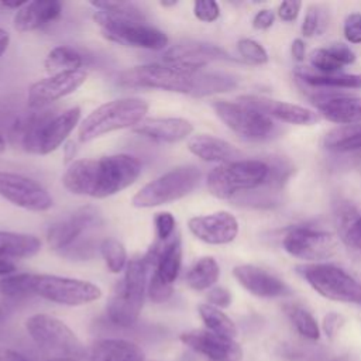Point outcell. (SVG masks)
Returning a JSON list of instances; mask_svg holds the SVG:
<instances>
[{
  "mask_svg": "<svg viewBox=\"0 0 361 361\" xmlns=\"http://www.w3.org/2000/svg\"><path fill=\"white\" fill-rule=\"evenodd\" d=\"M27 1H3L1 4L4 7H8V8H16V10H20Z\"/></svg>",
  "mask_w": 361,
  "mask_h": 361,
  "instance_id": "obj_57",
  "label": "cell"
},
{
  "mask_svg": "<svg viewBox=\"0 0 361 361\" xmlns=\"http://www.w3.org/2000/svg\"><path fill=\"white\" fill-rule=\"evenodd\" d=\"M209 305L214 307H227L231 303V293L223 286H214L207 292Z\"/></svg>",
  "mask_w": 361,
  "mask_h": 361,
  "instance_id": "obj_47",
  "label": "cell"
},
{
  "mask_svg": "<svg viewBox=\"0 0 361 361\" xmlns=\"http://www.w3.org/2000/svg\"><path fill=\"white\" fill-rule=\"evenodd\" d=\"M197 310L207 330L228 338H234L237 336V327L234 322L219 307H214L209 303H203L199 305Z\"/></svg>",
  "mask_w": 361,
  "mask_h": 361,
  "instance_id": "obj_36",
  "label": "cell"
},
{
  "mask_svg": "<svg viewBox=\"0 0 361 361\" xmlns=\"http://www.w3.org/2000/svg\"><path fill=\"white\" fill-rule=\"evenodd\" d=\"M283 248L292 257L319 262L333 257L338 250L334 234L310 227H295L283 237Z\"/></svg>",
  "mask_w": 361,
  "mask_h": 361,
  "instance_id": "obj_12",
  "label": "cell"
},
{
  "mask_svg": "<svg viewBox=\"0 0 361 361\" xmlns=\"http://www.w3.org/2000/svg\"><path fill=\"white\" fill-rule=\"evenodd\" d=\"M87 73L83 69H79L55 73L41 80H37L28 89L27 106L31 110L45 109L51 103L79 89L85 83Z\"/></svg>",
  "mask_w": 361,
  "mask_h": 361,
  "instance_id": "obj_14",
  "label": "cell"
},
{
  "mask_svg": "<svg viewBox=\"0 0 361 361\" xmlns=\"http://www.w3.org/2000/svg\"><path fill=\"white\" fill-rule=\"evenodd\" d=\"M18 99L13 96L0 97V154L6 149L7 142L11 140L14 128L21 117Z\"/></svg>",
  "mask_w": 361,
  "mask_h": 361,
  "instance_id": "obj_35",
  "label": "cell"
},
{
  "mask_svg": "<svg viewBox=\"0 0 361 361\" xmlns=\"http://www.w3.org/2000/svg\"><path fill=\"white\" fill-rule=\"evenodd\" d=\"M188 227L197 240L213 245L228 244L238 234V221L228 212L190 217Z\"/></svg>",
  "mask_w": 361,
  "mask_h": 361,
  "instance_id": "obj_17",
  "label": "cell"
},
{
  "mask_svg": "<svg viewBox=\"0 0 361 361\" xmlns=\"http://www.w3.org/2000/svg\"><path fill=\"white\" fill-rule=\"evenodd\" d=\"M148 109V103L140 97L110 100L94 109L82 120L78 138L80 142H90L111 131L134 128L145 118Z\"/></svg>",
  "mask_w": 361,
  "mask_h": 361,
  "instance_id": "obj_2",
  "label": "cell"
},
{
  "mask_svg": "<svg viewBox=\"0 0 361 361\" xmlns=\"http://www.w3.org/2000/svg\"><path fill=\"white\" fill-rule=\"evenodd\" d=\"M274 20H275V14L272 10H268V8H262L259 10L254 18H252V25L254 28L257 30H267L269 28L272 24H274Z\"/></svg>",
  "mask_w": 361,
  "mask_h": 361,
  "instance_id": "obj_50",
  "label": "cell"
},
{
  "mask_svg": "<svg viewBox=\"0 0 361 361\" xmlns=\"http://www.w3.org/2000/svg\"><path fill=\"white\" fill-rule=\"evenodd\" d=\"M93 18L99 24L103 37L120 45L159 51L169 42L164 31L147 24V21L109 16L100 11H94Z\"/></svg>",
  "mask_w": 361,
  "mask_h": 361,
  "instance_id": "obj_9",
  "label": "cell"
},
{
  "mask_svg": "<svg viewBox=\"0 0 361 361\" xmlns=\"http://www.w3.org/2000/svg\"><path fill=\"white\" fill-rule=\"evenodd\" d=\"M237 100L245 106H250L261 111L268 117H275L289 124L310 126L320 120V116L317 113L288 102H279V100H274L264 96H255V94H244V96H240Z\"/></svg>",
  "mask_w": 361,
  "mask_h": 361,
  "instance_id": "obj_18",
  "label": "cell"
},
{
  "mask_svg": "<svg viewBox=\"0 0 361 361\" xmlns=\"http://www.w3.org/2000/svg\"><path fill=\"white\" fill-rule=\"evenodd\" d=\"M62 14V3L56 0H34L27 1L17 10L13 25L20 32L38 30L55 20Z\"/></svg>",
  "mask_w": 361,
  "mask_h": 361,
  "instance_id": "obj_23",
  "label": "cell"
},
{
  "mask_svg": "<svg viewBox=\"0 0 361 361\" xmlns=\"http://www.w3.org/2000/svg\"><path fill=\"white\" fill-rule=\"evenodd\" d=\"M310 63L320 71V73H338L343 69L341 61L333 54L330 48H317L310 54Z\"/></svg>",
  "mask_w": 361,
  "mask_h": 361,
  "instance_id": "obj_40",
  "label": "cell"
},
{
  "mask_svg": "<svg viewBox=\"0 0 361 361\" xmlns=\"http://www.w3.org/2000/svg\"><path fill=\"white\" fill-rule=\"evenodd\" d=\"M326 27V18L317 6H310L302 24V34L305 37H313L322 32Z\"/></svg>",
  "mask_w": 361,
  "mask_h": 361,
  "instance_id": "obj_43",
  "label": "cell"
},
{
  "mask_svg": "<svg viewBox=\"0 0 361 361\" xmlns=\"http://www.w3.org/2000/svg\"><path fill=\"white\" fill-rule=\"evenodd\" d=\"M16 271H17V267L13 262V259L0 257V276L6 278V276H10V275H14Z\"/></svg>",
  "mask_w": 361,
  "mask_h": 361,
  "instance_id": "obj_54",
  "label": "cell"
},
{
  "mask_svg": "<svg viewBox=\"0 0 361 361\" xmlns=\"http://www.w3.org/2000/svg\"><path fill=\"white\" fill-rule=\"evenodd\" d=\"M233 275L245 290L258 298H279L289 293V288L283 281L251 264L234 267Z\"/></svg>",
  "mask_w": 361,
  "mask_h": 361,
  "instance_id": "obj_21",
  "label": "cell"
},
{
  "mask_svg": "<svg viewBox=\"0 0 361 361\" xmlns=\"http://www.w3.org/2000/svg\"><path fill=\"white\" fill-rule=\"evenodd\" d=\"M237 49L245 61H248L254 65H262V63L268 62V54H267L265 48L254 39L241 38L237 42Z\"/></svg>",
  "mask_w": 361,
  "mask_h": 361,
  "instance_id": "obj_41",
  "label": "cell"
},
{
  "mask_svg": "<svg viewBox=\"0 0 361 361\" xmlns=\"http://www.w3.org/2000/svg\"><path fill=\"white\" fill-rule=\"evenodd\" d=\"M212 107L217 117L235 134L250 141H264L269 140L275 131L276 126L271 117L262 114L261 111L235 102L228 100H214Z\"/></svg>",
  "mask_w": 361,
  "mask_h": 361,
  "instance_id": "obj_11",
  "label": "cell"
},
{
  "mask_svg": "<svg viewBox=\"0 0 361 361\" xmlns=\"http://www.w3.org/2000/svg\"><path fill=\"white\" fill-rule=\"evenodd\" d=\"M47 361H78L73 358H48Z\"/></svg>",
  "mask_w": 361,
  "mask_h": 361,
  "instance_id": "obj_59",
  "label": "cell"
},
{
  "mask_svg": "<svg viewBox=\"0 0 361 361\" xmlns=\"http://www.w3.org/2000/svg\"><path fill=\"white\" fill-rule=\"evenodd\" d=\"M154 224H155V234L158 237V241H166L175 233L176 220L169 212H161L155 214Z\"/></svg>",
  "mask_w": 361,
  "mask_h": 361,
  "instance_id": "obj_44",
  "label": "cell"
},
{
  "mask_svg": "<svg viewBox=\"0 0 361 361\" xmlns=\"http://www.w3.org/2000/svg\"><path fill=\"white\" fill-rule=\"evenodd\" d=\"M99 250H100V254H102L110 272L118 274L123 269H126V267L128 264L127 251L118 240L110 238V237L104 238L100 241Z\"/></svg>",
  "mask_w": 361,
  "mask_h": 361,
  "instance_id": "obj_39",
  "label": "cell"
},
{
  "mask_svg": "<svg viewBox=\"0 0 361 361\" xmlns=\"http://www.w3.org/2000/svg\"><path fill=\"white\" fill-rule=\"evenodd\" d=\"M285 312L293 323L295 329L300 333V336L307 340H317L320 337V330L316 319L305 307L298 305H288L285 306Z\"/></svg>",
  "mask_w": 361,
  "mask_h": 361,
  "instance_id": "obj_38",
  "label": "cell"
},
{
  "mask_svg": "<svg viewBox=\"0 0 361 361\" xmlns=\"http://www.w3.org/2000/svg\"><path fill=\"white\" fill-rule=\"evenodd\" d=\"M82 65L83 56L76 49L68 45H58L52 48L44 61L45 71L52 75L69 71H79Z\"/></svg>",
  "mask_w": 361,
  "mask_h": 361,
  "instance_id": "obj_34",
  "label": "cell"
},
{
  "mask_svg": "<svg viewBox=\"0 0 361 361\" xmlns=\"http://www.w3.org/2000/svg\"><path fill=\"white\" fill-rule=\"evenodd\" d=\"M25 329L32 341L49 358L82 360L86 354L78 336L59 319L37 313L25 320Z\"/></svg>",
  "mask_w": 361,
  "mask_h": 361,
  "instance_id": "obj_6",
  "label": "cell"
},
{
  "mask_svg": "<svg viewBox=\"0 0 361 361\" xmlns=\"http://www.w3.org/2000/svg\"><path fill=\"white\" fill-rule=\"evenodd\" d=\"M193 14L197 20L203 23H212L216 21L220 16V7L213 0H202L195 1L193 4Z\"/></svg>",
  "mask_w": 361,
  "mask_h": 361,
  "instance_id": "obj_45",
  "label": "cell"
},
{
  "mask_svg": "<svg viewBox=\"0 0 361 361\" xmlns=\"http://www.w3.org/2000/svg\"><path fill=\"white\" fill-rule=\"evenodd\" d=\"M200 169L195 165L176 166L144 185L131 199L138 209H148L179 200L189 195L200 180Z\"/></svg>",
  "mask_w": 361,
  "mask_h": 361,
  "instance_id": "obj_7",
  "label": "cell"
},
{
  "mask_svg": "<svg viewBox=\"0 0 361 361\" xmlns=\"http://www.w3.org/2000/svg\"><path fill=\"white\" fill-rule=\"evenodd\" d=\"M100 214L92 206L82 207L68 217L54 223L47 233V243L52 250L62 251L72 247L89 228L100 223Z\"/></svg>",
  "mask_w": 361,
  "mask_h": 361,
  "instance_id": "obj_15",
  "label": "cell"
},
{
  "mask_svg": "<svg viewBox=\"0 0 361 361\" xmlns=\"http://www.w3.org/2000/svg\"><path fill=\"white\" fill-rule=\"evenodd\" d=\"M63 151H65V158L66 161H72L73 162V157L76 154V145L73 141H66L63 144Z\"/></svg>",
  "mask_w": 361,
  "mask_h": 361,
  "instance_id": "obj_55",
  "label": "cell"
},
{
  "mask_svg": "<svg viewBox=\"0 0 361 361\" xmlns=\"http://www.w3.org/2000/svg\"><path fill=\"white\" fill-rule=\"evenodd\" d=\"M334 361H348V360H347V357H341V358H336Z\"/></svg>",
  "mask_w": 361,
  "mask_h": 361,
  "instance_id": "obj_60",
  "label": "cell"
},
{
  "mask_svg": "<svg viewBox=\"0 0 361 361\" xmlns=\"http://www.w3.org/2000/svg\"><path fill=\"white\" fill-rule=\"evenodd\" d=\"M344 324V317L336 312H330L324 316L323 319V330L327 336V338H334L336 334L338 333V330L343 327Z\"/></svg>",
  "mask_w": 361,
  "mask_h": 361,
  "instance_id": "obj_48",
  "label": "cell"
},
{
  "mask_svg": "<svg viewBox=\"0 0 361 361\" xmlns=\"http://www.w3.org/2000/svg\"><path fill=\"white\" fill-rule=\"evenodd\" d=\"M220 276V267L213 257L199 258L186 274V283L195 290L212 288Z\"/></svg>",
  "mask_w": 361,
  "mask_h": 361,
  "instance_id": "obj_33",
  "label": "cell"
},
{
  "mask_svg": "<svg viewBox=\"0 0 361 361\" xmlns=\"http://www.w3.org/2000/svg\"><path fill=\"white\" fill-rule=\"evenodd\" d=\"M0 361H27V358L16 350L0 345Z\"/></svg>",
  "mask_w": 361,
  "mask_h": 361,
  "instance_id": "obj_52",
  "label": "cell"
},
{
  "mask_svg": "<svg viewBox=\"0 0 361 361\" xmlns=\"http://www.w3.org/2000/svg\"><path fill=\"white\" fill-rule=\"evenodd\" d=\"M147 293L152 302L164 303L172 296L173 286L164 282L154 271H151L148 285H147Z\"/></svg>",
  "mask_w": 361,
  "mask_h": 361,
  "instance_id": "obj_42",
  "label": "cell"
},
{
  "mask_svg": "<svg viewBox=\"0 0 361 361\" xmlns=\"http://www.w3.org/2000/svg\"><path fill=\"white\" fill-rule=\"evenodd\" d=\"M182 267V240L180 234H173L169 240L161 241L154 272L166 283L173 285Z\"/></svg>",
  "mask_w": 361,
  "mask_h": 361,
  "instance_id": "obj_28",
  "label": "cell"
},
{
  "mask_svg": "<svg viewBox=\"0 0 361 361\" xmlns=\"http://www.w3.org/2000/svg\"><path fill=\"white\" fill-rule=\"evenodd\" d=\"M298 82L319 89H361V75L355 73H296Z\"/></svg>",
  "mask_w": 361,
  "mask_h": 361,
  "instance_id": "obj_31",
  "label": "cell"
},
{
  "mask_svg": "<svg viewBox=\"0 0 361 361\" xmlns=\"http://www.w3.org/2000/svg\"><path fill=\"white\" fill-rule=\"evenodd\" d=\"M219 59H231L230 55L217 45L206 44V42H196V41H186L171 47L165 51L162 56V62L178 65L188 69L202 71L212 61Z\"/></svg>",
  "mask_w": 361,
  "mask_h": 361,
  "instance_id": "obj_19",
  "label": "cell"
},
{
  "mask_svg": "<svg viewBox=\"0 0 361 361\" xmlns=\"http://www.w3.org/2000/svg\"><path fill=\"white\" fill-rule=\"evenodd\" d=\"M274 354L281 361H324L327 355L322 347L296 343H281L275 347Z\"/></svg>",
  "mask_w": 361,
  "mask_h": 361,
  "instance_id": "obj_37",
  "label": "cell"
},
{
  "mask_svg": "<svg viewBox=\"0 0 361 361\" xmlns=\"http://www.w3.org/2000/svg\"><path fill=\"white\" fill-rule=\"evenodd\" d=\"M290 52H292V56H293V59H295V61L302 62V61L305 59V52H306L305 42H303L300 38L293 39L292 47H290Z\"/></svg>",
  "mask_w": 361,
  "mask_h": 361,
  "instance_id": "obj_53",
  "label": "cell"
},
{
  "mask_svg": "<svg viewBox=\"0 0 361 361\" xmlns=\"http://www.w3.org/2000/svg\"><path fill=\"white\" fill-rule=\"evenodd\" d=\"M159 4H161L162 7H171V6H175L176 1H175V0H172V1H161Z\"/></svg>",
  "mask_w": 361,
  "mask_h": 361,
  "instance_id": "obj_58",
  "label": "cell"
},
{
  "mask_svg": "<svg viewBox=\"0 0 361 361\" xmlns=\"http://www.w3.org/2000/svg\"><path fill=\"white\" fill-rule=\"evenodd\" d=\"M34 295L32 274H14L0 279V320Z\"/></svg>",
  "mask_w": 361,
  "mask_h": 361,
  "instance_id": "obj_26",
  "label": "cell"
},
{
  "mask_svg": "<svg viewBox=\"0 0 361 361\" xmlns=\"http://www.w3.org/2000/svg\"><path fill=\"white\" fill-rule=\"evenodd\" d=\"M80 107L73 106L51 117L39 131L35 154L47 155L61 147L73 128L79 124Z\"/></svg>",
  "mask_w": 361,
  "mask_h": 361,
  "instance_id": "obj_22",
  "label": "cell"
},
{
  "mask_svg": "<svg viewBox=\"0 0 361 361\" xmlns=\"http://www.w3.org/2000/svg\"><path fill=\"white\" fill-rule=\"evenodd\" d=\"M302 3L296 1V0H289V1H282L278 7V16L282 21L290 23L293 20H296L299 11H300Z\"/></svg>",
  "mask_w": 361,
  "mask_h": 361,
  "instance_id": "obj_49",
  "label": "cell"
},
{
  "mask_svg": "<svg viewBox=\"0 0 361 361\" xmlns=\"http://www.w3.org/2000/svg\"><path fill=\"white\" fill-rule=\"evenodd\" d=\"M333 54L341 61V63L345 66V65H350L355 61V54L350 49V47L344 45V44H333L329 47Z\"/></svg>",
  "mask_w": 361,
  "mask_h": 361,
  "instance_id": "obj_51",
  "label": "cell"
},
{
  "mask_svg": "<svg viewBox=\"0 0 361 361\" xmlns=\"http://www.w3.org/2000/svg\"><path fill=\"white\" fill-rule=\"evenodd\" d=\"M133 133L155 142L173 144L188 138L193 133V126L180 117H148L138 123Z\"/></svg>",
  "mask_w": 361,
  "mask_h": 361,
  "instance_id": "obj_20",
  "label": "cell"
},
{
  "mask_svg": "<svg viewBox=\"0 0 361 361\" xmlns=\"http://www.w3.org/2000/svg\"><path fill=\"white\" fill-rule=\"evenodd\" d=\"M142 361H144V360H142Z\"/></svg>",
  "mask_w": 361,
  "mask_h": 361,
  "instance_id": "obj_61",
  "label": "cell"
},
{
  "mask_svg": "<svg viewBox=\"0 0 361 361\" xmlns=\"http://www.w3.org/2000/svg\"><path fill=\"white\" fill-rule=\"evenodd\" d=\"M32 292L65 306L87 305L102 296L100 288L89 281L48 274H32Z\"/></svg>",
  "mask_w": 361,
  "mask_h": 361,
  "instance_id": "obj_10",
  "label": "cell"
},
{
  "mask_svg": "<svg viewBox=\"0 0 361 361\" xmlns=\"http://www.w3.org/2000/svg\"><path fill=\"white\" fill-rule=\"evenodd\" d=\"M323 144L333 152H351L361 149V123L343 124L331 128L324 135Z\"/></svg>",
  "mask_w": 361,
  "mask_h": 361,
  "instance_id": "obj_32",
  "label": "cell"
},
{
  "mask_svg": "<svg viewBox=\"0 0 361 361\" xmlns=\"http://www.w3.org/2000/svg\"><path fill=\"white\" fill-rule=\"evenodd\" d=\"M200 71L161 62L147 63L126 69L117 75V83L123 87L158 89L196 96Z\"/></svg>",
  "mask_w": 361,
  "mask_h": 361,
  "instance_id": "obj_3",
  "label": "cell"
},
{
  "mask_svg": "<svg viewBox=\"0 0 361 361\" xmlns=\"http://www.w3.org/2000/svg\"><path fill=\"white\" fill-rule=\"evenodd\" d=\"M188 149L197 158L207 162H233L243 155L233 144L210 134H196L189 137Z\"/></svg>",
  "mask_w": 361,
  "mask_h": 361,
  "instance_id": "obj_24",
  "label": "cell"
},
{
  "mask_svg": "<svg viewBox=\"0 0 361 361\" xmlns=\"http://www.w3.org/2000/svg\"><path fill=\"white\" fill-rule=\"evenodd\" d=\"M344 37L351 44L361 42V13H353L347 16L344 21Z\"/></svg>",
  "mask_w": 361,
  "mask_h": 361,
  "instance_id": "obj_46",
  "label": "cell"
},
{
  "mask_svg": "<svg viewBox=\"0 0 361 361\" xmlns=\"http://www.w3.org/2000/svg\"><path fill=\"white\" fill-rule=\"evenodd\" d=\"M141 348L128 340L103 338L92 344L87 361H142Z\"/></svg>",
  "mask_w": 361,
  "mask_h": 361,
  "instance_id": "obj_25",
  "label": "cell"
},
{
  "mask_svg": "<svg viewBox=\"0 0 361 361\" xmlns=\"http://www.w3.org/2000/svg\"><path fill=\"white\" fill-rule=\"evenodd\" d=\"M141 175V162L128 154L76 159L62 176L63 186L75 195L103 199L113 196Z\"/></svg>",
  "mask_w": 361,
  "mask_h": 361,
  "instance_id": "obj_1",
  "label": "cell"
},
{
  "mask_svg": "<svg viewBox=\"0 0 361 361\" xmlns=\"http://www.w3.org/2000/svg\"><path fill=\"white\" fill-rule=\"evenodd\" d=\"M0 196L25 210L45 212L52 207V197L37 180L14 172L0 171Z\"/></svg>",
  "mask_w": 361,
  "mask_h": 361,
  "instance_id": "obj_13",
  "label": "cell"
},
{
  "mask_svg": "<svg viewBox=\"0 0 361 361\" xmlns=\"http://www.w3.org/2000/svg\"><path fill=\"white\" fill-rule=\"evenodd\" d=\"M10 42V35L7 31H4L3 28H0V56L6 52L7 47Z\"/></svg>",
  "mask_w": 361,
  "mask_h": 361,
  "instance_id": "obj_56",
  "label": "cell"
},
{
  "mask_svg": "<svg viewBox=\"0 0 361 361\" xmlns=\"http://www.w3.org/2000/svg\"><path fill=\"white\" fill-rule=\"evenodd\" d=\"M180 341L193 351L203 354L209 361H240L241 347L234 341L210 330H190L180 334Z\"/></svg>",
  "mask_w": 361,
  "mask_h": 361,
  "instance_id": "obj_16",
  "label": "cell"
},
{
  "mask_svg": "<svg viewBox=\"0 0 361 361\" xmlns=\"http://www.w3.org/2000/svg\"><path fill=\"white\" fill-rule=\"evenodd\" d=\"M336 221L345 247L361 254V214H358L357 209L348 202L338 203L336 207Z\"/></svg>",
  "mask_w": 361,
  "mask_h": 361,
  "instance_id": "obj_29",
  "label": "cell"
},
{
  "mask_svg": "<svg viewBox=\"0 0 361 361\" xmlns=\"http://www.w3.org/2000/svg\"><path fill=\"white\" fill-rule=\"evenodd\" d=\"M41 250V241L38 237L25 233L0 231V257L13 258H30Z\"/></svg>",
  "mask_w": 361,
  "mask_h": 361,
  "instance_id": "obj_30",
  "label": "cell"
},
{
  "mask_svg": "<svg viewBox=\"0 0 361 361\" xmlns=\"http://www.w3.org/2000/svg\"><path fill=\"white\" fill-rule=\"evenodd\" d=\"M269 173L267 161L238 159L220 164L207 175V189L217 199H230L243 190L261 188Z\"/></svg>",
  "mask_w": 361,
  "mask_h": 361,
  "instance_id": "obj_5",
  "label": "cell"
},
{
  "mask_svg": "<svg viewBox=\"0 0 361 361\" xmlns=\"http://www.w3.org/2000/svg\"><path fill=\"white\" fill-rule=\"evenodd\" d=\"M296 271L323 298L361 305V282L343 268L327 262H310L298 265Z\"/></svg>",
  "mask_w": 361,
  "mask_h": 361,
  "instance_id": "obj_8",
  "label": "cell"
},
{
  "mask_svg": "<svg viewBox=\"0 0 361 361\" xmlns=\"http://www.w3.org/2000/svg\"><path fill=\"white\" fill-rule=\"evenodd\" d=\"M316 106L329 121L338 124L361 123V97L333 96L316 103Z\"/></svg>",
  "mask_w": 361,
  "mask_h": 361,
  "instance_id": "obj_27",
  "label": "cell"
},
{
  "mask_svg": "<svg viewBox=\"0 0 361 361\" xmlns=\"http://www.w3.org/2000/svg\"><path fill=\"white\" fill-rule=\"evenodd\" d=\"M149 272L142 257H134L128 261L124 276L116 285L107 303V316L113 324L130 327L137 323L142 309Z\"/></svg>",
  "mask_w": 361,
  "mask_h": 361,
  "instance_id": "obj_4",
  "label": "cell"
}]
</instances>
